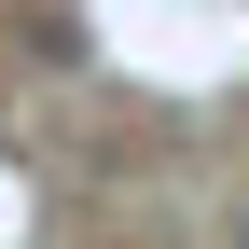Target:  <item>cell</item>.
I'll return each mask as SVG.
<instances>
[{"instance_id": "cell-1", "label": "cell", "mask_w": 249, "mask_h": 249, "mask_svg": "<svg viewBox=\"0 0 249 249\" xmlns=\"http://www.w3.org/2000/svg\"><path fill=\"white\" fill-rule=\"evenodd\" d=\"M235 249H249V235H235Z\"/></svg>"}]
</instances>
